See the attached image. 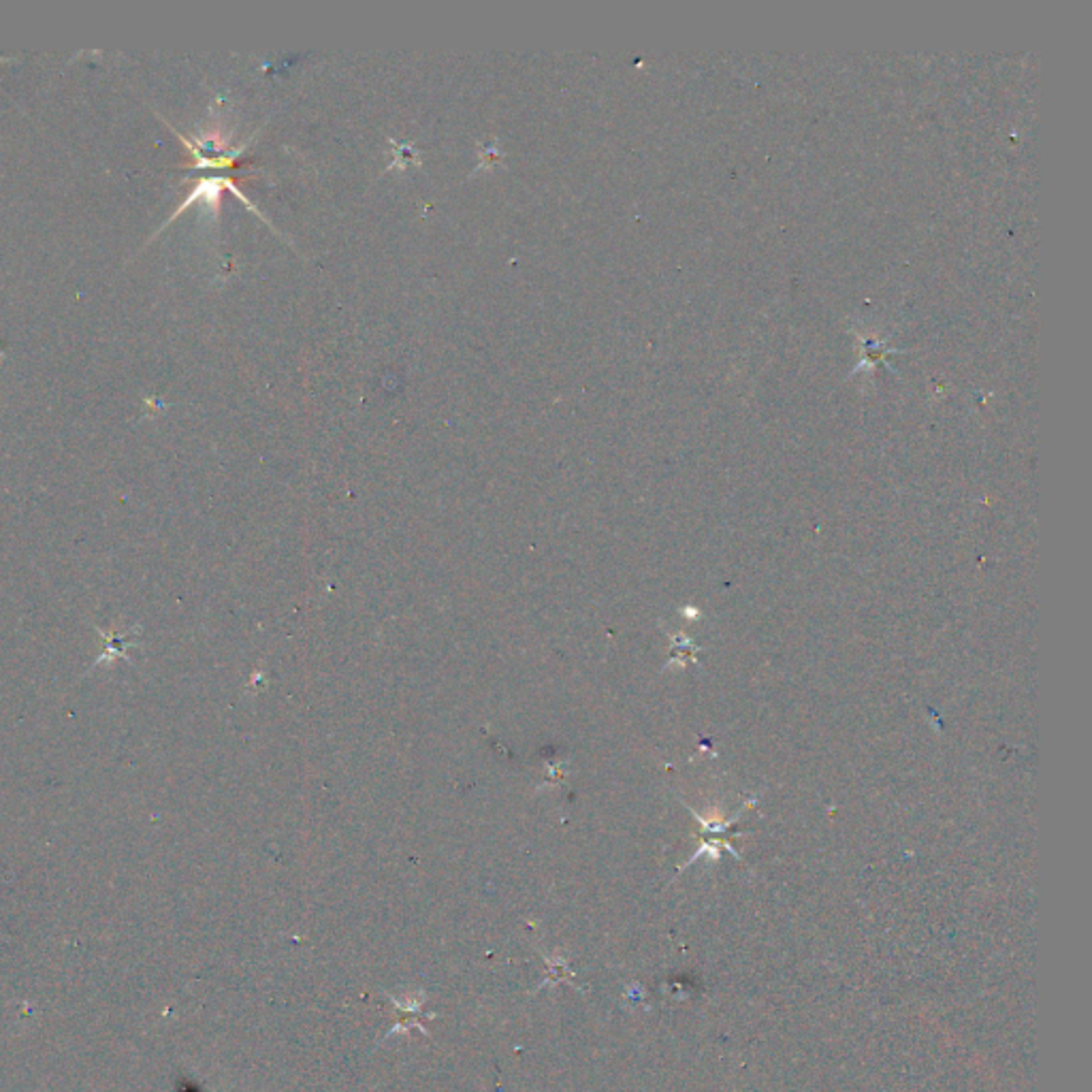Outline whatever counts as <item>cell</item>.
<instances>
[{
	"label": "cell",
	"mask_w": 1092,
	"mask_h": 1092,
	"mask_svg": "<svg viewBox=\"0 0 1092 1092\" xmlns=\"http://www.w3.org/2000/svg\"><path fill=\"white\" fill-rule=\"evenodd\" d=\"M391 1001H393V1005H395V1007H397V1012H400V1020H397L395 1029H393L391 1033H389V1034H395V1033H408L410 1029H416V1026H418V1018H416V1016H418V1013H421L422 999H421V1001L414 999L412 1003H410V1005L400 1003V1001H397V999H391ZM389 1034H387V1037H389Z\"/></svg>",
	"instance_id": "6da1fadb"
}]
</instances>
